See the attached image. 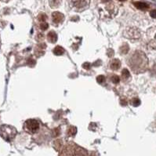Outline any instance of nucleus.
I'll return each instance as SVG.
<instances>
[{
	"mask_svg": "<svg viewBox=\"0 0 156 156\" xmlns=\"http://www.w3.org/2000/svg\"><path fill=\"white\" fill-rule=\"evenodd\" d=\"M128 64L134 73L140 74L148 69V59L144 52L136 50L128 60Z\"/></svg>",
	"mask_w": 156,
	"mask_h": 156,
	"instance_id": "f257e3e1",
	"label": "nucleus"
},
{
	"mask_svg": "<svg viewBox=\"0 0 156 156\" xmlns=\"http://www.w3.org/2000/svg\"><path fill=\"white\" fill-rule=\"evenodd\" d=\"M59 156H89V154L87 151L79 145L70 142L63 147Z\"/></svg>",
	"mask_w": 156,
	"mask_h": 156,
	"instance_id": "f03ea898",
	"label": "nucleus"
},
{
	"mask_svg": "<svg viewBox=\"0 0 156 156\" xmlns=\"http://www.w3.org/2000/svg\"><path fill=\"white\" fill-rule=\"evenodd\" d=\"M16 128L9 125H3L0 127V136L6 141H11L17 135Z\"/></svg>",
	"mask_w": 156,
	"mask_h": 156,
	"instance_id": "7ed1b4c3",
	"label": "nucleus"
},
{
	"mask_svg": "<svg viewBox=\"0 0 156 156\" xmlns=\"http://www.w3.org/2000/svg\"><path fill=\"white\" fill-rule=\"evenodd\" d=\"M24 130L28 134H35L39 130V122L35 119H28L24 124Z\"/></svg>",
	"mask_w": 156,
	"mask_h": 156,
	"instance_id": "20e7f679",
	"label": "nucleus"
},
{
	"mask_svg": "<svg viewBox=\"0 0 156 156\" xmlns=\"http://www.w3.org/2000/svg\"><path fill=\"white\" fill-rule=\"evenodd\" d=\"M72 8L76 11H83L88 8L90 4V0H70Z\"/></svg>",
	"mask_w": 156,
	"mask_h": 156,
	"instance_id": "39448f33",
	"label": "nucleus"
},
{
	"mask_svg": "<svg viewBox=\"0 0 156 156\" xmlns=\"http://www.w3.org/2000/svg\"><path fill=\"white\" fill-rule=\"evenodd\" d=\"M140 35H141L140 31L136 28H128L124 31V36L127 38L128 39L132 40V41L138 40L140 38Z\"/></svg>",
	"mask_w": 156,
	"mask_h": 156,
	"instance_id": "423d86ee",
	"label": "nucleus"
},
{
	"mask_svg": "<svg viewBox=\"0 0 156 156\" xmlns=\"http://www.w3.org/2000/svg\"><path fill=\"white\" fill-rule=\"evenodd\" d=\"M52 20L55 24H60L64 20V16L60 12H54L52 14Z\"/></svg>",
	"mask_w": 156,
	"mask_h": 156,
	"instance_id": "0eeeda50",
	"label": "nucleus"
},
{
	"mask_svg": "<svg viewBox=\"0 0 156 156\" xmlns=\"http://www.w3.org/2000/svg\"><path fill=\"white\" fill-rule=\"evenodd\" d=\"M46 48V45H45V43H39V44H38V45H35V56L38 57H42L45 54V50Z\"/></svg>",
	"mask_w": 156,
	"mask_h": 156,
	"instance_id": "6e6552de",
	"label": "nucleus"
},
{
	"mask_svg": "<svg viewBox=\"0 0 156 156\" xmlns=\"http://www.w3.org/2000/svg\"><path fill=\"white\" fill-rule=\"evenodd\" d=\"M47 40L50 43H55L57 41V35L54 31H50L47 35Z\"/></svg>",
	"mask_w": 156,
	"mask_h": 156,
	"instance_id": "1a4fd4ad",
	"label": "nucleus"
},
{
	"mask_svg": "<svg viewBox=\"0 0 156 156\" xmlns=\"http://www.w3.org/2000/svg\"><path fill=\"white\" fill-rule=\"evenodd\" d=\"M121 67V62L119 59H113L110 62V68L113 71H116Z\"/></svg>",
	"mask_w": 156,
	"mask_h": 156,
	"instance_id": "9d476101",
	"label": "nucleus"
},
{
	"mask_svg": "<svg viewBox=\"0 0 156 156\" xmlns=\"http://www.w3.org/2000/svg\"><path fill=\"white\" fill-rule=\"evenodd\" d=\"M134 4L136 8L139 9L140 10H146V9H148L149 8V5L147 4V3H144V2H136Z\"/></svg>",
	"mask_w": 156,
	"mask_h": 156,
	"instance_id": "9b49d317",
	"label": "nucleus"
},
{
	"mask_svg": "<svg viewBox=\"0 0 156 156\" xmlns=\"http://www.w3.org/2000/svg\"><path fill=\"white\" fill-rule=\"evenodd\" d=\"M53 52L56 56H60V55H63L64 54V49L61 46H60V45H57L53 50Z\"/></svg>",
	"mask_w": 156,
	"mask_h": 156,
	"instance_id": "f8f14e48",
	"label": "nucleus"
},
{
	"mask_svg": "<svg viewBox=\"0 0 156 156\" xmlns=\"http://www.w3.org/2000/svg\"><path fill=\"white\" fill-rule=\"evenodd\" d=\"M77 133V128L73 125H70L68 127V130H67V134L68 136H75Z\"/></svg>",
	"mask_w": 156,
	"mask_h": 156,
	"instance_id": "ddd939ff",
	"label": "nucleus"
},
{
	"mask_svg": "<svg viewBox=\"0 0 156 156\" xmlns=\"http://www.w3.org/2000/svg\"><path fill=\"white\" fill-rule=\"evenodd\" d=\"M119 51H120V54H126L128 52L130 51V46H129L127 43H124L119 48Z\"/></svg>",
	"mask_w": 156,
	"mask_h": 156,
	"instance_id": "4468645a",
	"label": "nucleus"
},
{
	"mask_svg": "<svg viewBox=\"0 0 156 156\" xmlns=\"http://www.w3.org/2000/svg\"><path fill=\"white\" fill-rule=\"evenodd\" d=\"M61 3V0H50V5L52 8H57Z\"/></svg>",
	"mask_w": 156,
	"mask_h": 156,
	"instance_id": "2eb2a0df",
	"label": "nucleus"
},
{
	"mask_svg": "<svg viewBox=\"0 0 156 156\" xmlns=\"http://www.w3.org/2000/svg\"><path fill=\"white\" fill-rule=\"evenodd\" d=\"M122 79L123 80H127L130 79V71L127 69H123L122 71Z\"/></svg>",
	"mask_w": 156,
	"mask_h": 156,
	"instance_id": "dca6fc26",
	"label": "nucleus"
},
{
	"mask_svg": "<svg viewBox=\"0 0 156 156\" xmlns=\"http://www.w3.org/2000/svg\"><path fill=\"white\" fill-rule=\"evenodd\" d=\"M47 19V16L45 14H40L39 16H38V20H39L40 22H45V20Z\"/></svg>",
	"mask_w": 156,
	"mask_h": 156,
	"instance_id": "f3484780",
	"label": "nucleus"
},
{
	"mask_svg": "<svg viewBox=\"0 0 156 156\" xmlns=\"http://www.w3.org/2000/svg\"><path fill=\"white\" fill-rule=\"evenodd\" d=\"M49 28V24L46 22H41L39 24V28L42 30V31H45L47 30Z\"/></svg>",
	"mask_w": 156,
	"mask_h": 156,
	"instance_id": "a211bd4d",
	"label": "nucleus"
},
{
	"mask_svg": "<svg viewBox=\"0 0 156 156\" xmlns=\"http://www.w3.org/2000/svg\"><path fill=\"white\" fill-rule=\"evenodd\" d=\"M131 104L134 107H138L140 104V100L137 98H134V99L131 100Z\"/></svg>",
	"mask_w": 156,
	"mask_h": 156,
	"instance_id": "6ab92c4d",
	"label": "nucleus"
},
{
	"mask_svg": "<svg viewBox=\"0 0 156 156\" xmlns=\"http://www.w3.org/2000/svg\"><path fill=\"white\" fill-rule=\"evenodd\" d=\"M111 79L114 84H118L120 82V78H119V76L116 75H114L113 76L111 77Z\"/></svg>",
	"mask_w": 156,
	"mask_h": 156,
	"instance_id": "aec40b11",
	"label": "nucleus"
},
{
	"mask_svg": "<svg viewBox=\"0 0 156 156\" xmlns=\"http://www.w3.org/2000/svg\"><path fill=\"white\" fill-rule=\"evenodd\" d=\"M61 144H62L61 140H57L54 142V147H55V148H56L57 150H59V148H60V147H61Z\"/></svg>",
	"mask_w": 156,
	"mask_h": 156,
	"instance_id": "412c9836",
	"label": "nucleus"
},
{
	"mask_svg": "<svg viewBox=\"0 0 156 156\" xmlns=\"http://www.w3.org/2000/svg\"><path fill=\"white\" fill-rule=\"evenodd\" d=\"M97 81L100 84H102V83L105 82V77L104 75H99L97 78Z\"/></svg>",
	"mask_w": 156,
	"mask_h": 156,
	"instance_id": "4be33fe9",
	"label": "nucleus"
},
{
	"mask_svg": "<svg viewBox=\"0 0 156 156\" xmlns=\"http://www.w3.org/2000/svg\"><path fill=\"white\" fill-rule=\"evenodd\" d=\"M28 64L31 66V67H33L35 64V60L33 58H31V57L29 58V60H28Z\"/></svg>",
	"mask_w": 156,
	"mask_h": 156,
	"instance_id": "5701e85b",
	"label": "nucleus"
},
{
	"mask_svg": "<svg viewBox=\"0 0 156 156\" xmlns=\"http://www.w3.org/2000/svg\"><path fill=\"white\" fill-rule=\"evenodd\" d=\"M82 68H85V70H90V68H91V64L88 62L84 63V64H82Z\"/></svg>",
	"mask_w": 156,
	"mask_h": 156,
	"instance_id": "b1692460",
	"label": "nucleus"
},
{
	"mask_svg": "<svg viewBox=\"0 0 156 156\" xmlns=\"http://www.w3.org/2000/svg\"><path fill=\"white\" fill-rule=\"evenodd\" d=\"M43 38H44V35L42 33H40L37 35V37H36V40H37L38 42H40V41H43Z\"/></svg>",
	"mask_w": 156,
	"mask_h": 156,
	"instance_id": "393cba45",
	"label": "nucleus"
},
{
	"mask_svg": "<svg viewBox=\"0 0 156 156\" xmlns=\"http://www.w3.org/2000/svg\"><path fill=\"white\" fill-rule=\"evenodd\" d=\"M60 134V129L59 128H56L54 130V136H57Z\"/></svg>",
	"mask_w": 156,
	"mask_h": 156,
	"instance_id": "a878e982",
	"label": "nucleus"
},
{
	"mask_svg": "<svg viewBox=\"0 0 156 156\" xmlns=\"http://www.w3.org/2000/svg\"><path fill=\"white\" fill-rule=\"evenodd\" d=\"M150 16L152 18H156V9H153L150 12Z\"/></svg>",
	"mask_w": 156,
	"mask_h": 156,
	"instance_id": "bb28decb",
	"label": "nucleus"
},
{
	"mask_svg": "<svg viewBox=\"0 0 156 156\" xmlns=\"http://www.w3.org/2000/svg\"><path fill=\"white\" fill-rule=\"evenodd\" d=\"M0 1H2V2H4V3H8L9 1H10V0H0Z\"/></svg>",
	"mask_w": 156,
	"mask_h": 156,
	"instance_id": "cd10ccee",
	"label": "nucleus"
},
{
	"mask_svg": "<svg viewBox=\"0 0 156 156\" xmlns=\"http://www.w3.org/2000/svg\"><path fill=\"white\" fill-rule=\"evenodd\" d=\"M119 1H121V2H124V1H125V0H119Z\"/></svg>",
	"mask_w": 156,
	"mask_h": 156,
	"instance_id": "c85d7f7f",
	"label": "nucleus"
}]
</instances>
